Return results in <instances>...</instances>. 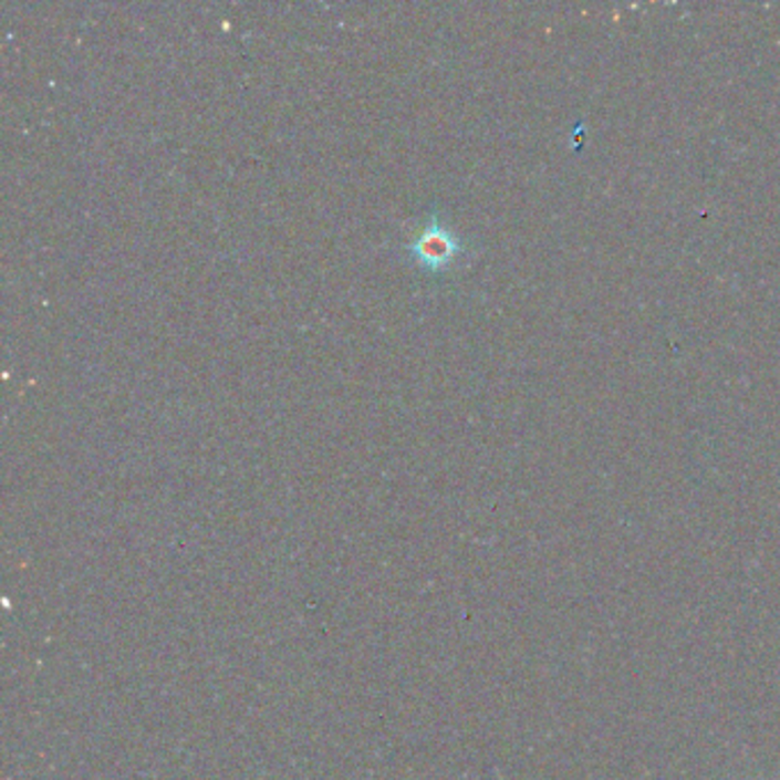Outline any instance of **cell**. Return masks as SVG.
I'll list each match as a JSON object with an SVG mask.
<instances>
[{"mask_svg": "<svg viewBox=\"0 0 780 780\" xmlns=\"http://www.w3.org/2000/svg\"><path fill=\"white\" fill-rule=\"evenodd\" d=\"M405 250L413 254L422 268L437 273V270H447L456 261V257L462 252V243L451 227H447L437 216H430L422 231L405 246Z\"/></svg>", "mask_w": 780, "mask_h": 780, "instance_id": "obj_1", "label": "cell"}]
</instances>
